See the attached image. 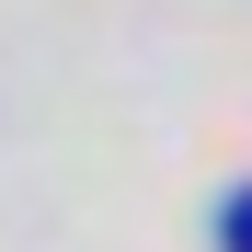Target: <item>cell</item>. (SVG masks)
<instances>
[{"label": "cell", "mask_w": 252, "mask_h": 252, "mask_svg": "<svg viewBox=\"0 0 252 252\" xmlns=\"http://www.w3.org/2000/svg\"><path fill=\"white\" fill-rule=\"evenodd\" d=\"M218 241H229V252H252V195H229V218H218Z\"/></svg>", "instance_id": "cell-1"}]
</instances>
